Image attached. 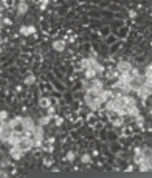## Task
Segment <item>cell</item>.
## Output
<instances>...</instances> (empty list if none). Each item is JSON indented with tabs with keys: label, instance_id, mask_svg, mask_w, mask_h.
Instances as JSON below:
<instances>
[{
	"label": "cell",
	"instance_id": "ba28073f",
	"mask_svg": "<svg viewBox=\"0 0 152 178\" xmlns=\"http://www.w3.org/2000/svg\"><path fill=\"white\" fill-rule=\"evenodd\" d=\"M23 126H25V133L26 135H33V132H34V129H36V124L33 121V118H30V116H23Z\"/></svg>",
	"mask_w": 152,
	"mask_h": 178
},
{
	"label": "cell",
	"instance_id": "2e32d148",
	"mask_svg": "<svg viewBox=\"0 0 152 178\" xmlns=\"http://www.w3.org/2000/svg\"><path fill=\"white\" fill-rule=\"evenodd\" d=\"M20 34L22 36H30V34H34L36 33V26H33V25H30V26H20Z\"/></svg>",
	"mask_w": 152,
	"mask_h": 178
},
{
	"label": "cell",
	"instance_id": "7c38bea8",
	"mask_svg": "<svg viewBox=\"0 0 152 178\" xmlns=\"http://www.w3.org/2000/svg\"><path fill=\"white\" fill-rule=\"evenodd\" d=\"M10 157L12 159H20L22 157H23V152L17 147V146H11V149H10Z\"/></svg>",
	"mask_w": 152,
	"mask_h": 178
},
{
	"label": "cell",
	"instance_id": "d6a6232c",
	"mask_svg": "<svg viewBox=\"0 0 152 178\" xmlns=\"http://www.w3.org/2000/svg\"><path fill=\"white\" fill-rule=\"evenodd\" d=\"M138 74H140V70L138 68H132L131 70V76H138Z\"/></svg>",
	"mask_w": 152,
	"mask_h": 178
},
{
	"label": "cell",
	"instance_id": "9c48e42d",
	"mask_svg": "<svg viewBox=\"0 0 152 178\" xmlns=\"http://www.w3.org/2000/svg\"><path fill=\"white\" fill-rule=\"evenodd\" d=\"M133 68L132 64L129 60H120L117 64V70L120 71V74L121 73H131V70Z\"/></svg>",
	"mask_w": 152,
	"mask_h": 178
},
{
	"label": "cell",
	"instance_id": "4dcf8cb0",
	"mask_svg": "<svg viewBox=\"0 0 152 178\" xmlns=\"http://www.w3.org/2000/svg\"><path fill=\"white\" fill-rule=\"evenodd\" d=\"M62 124H64V119H62L61 116H55V126H57V127H61Z\"/></svg>",
	"mask_w": 152,
	"mask_h": 178
},
{
	"label": "cell",
	"instance_id": "3957f363",
	"mask_svg": "<svg viewBox=\"0 0 152 178\" xmlns=\"http://www.w3.org/2000/svg\"><path fill=\"white\" fill-rule=\"evenodd\" d=\"M12 133H14V130H12V127L6 121L3 124H0V141H2L3 144H8L10 138L12 136Z\"/></svg>",
	"mask_w": 152,
	"mask_h": 178
},
{
	"label": "cell",
	"instance_id": "44dd1931",
	"mask_svg": "<svg viewBox=\"0 0 152 178\" xmlns=\"http://www.w3.org/2000/svg\"><path fill=\"white\" fill-rule=\"evenodd\" d=\"M23 82L26 84V85H33V84L36 82V76H34L33 73H30L28 76H26V78L23 79Z\"/></svg>",
	"mask_w": 152,
	"mask_h": 178
},
{
	"label": "cell",
	"instance_id": "7402d4cb",
	"mask_svg": "<svg viewBox=\"0 0 152 178\" xmlns=\"http://www.w3.org/2000/svg\"><path fill=\"white\" fill-rule=\"evenodd\" d=\"M53 116H50V115H45V116H42L41 119H39V124H42V126H48V124L51 122Z\"/></svg>",
	"mask_w": 152,
	"mask_h": 178
},
{
	"label": "cell",
	"instance_id": "484cf974",
	"mask_svg": "<svg viewBox=\"0 0 152 178\" xmlns=\"http://www.w3.org/2000/svg\"><path fill=\"white\" fill-rule=\"evenodd\" d=\"M123 122H124V121H123V116H118V118L113 119V126H115V127H121Z\"/></svg>",
	"mask_w": 152,
	"mask_h": 178
},
{
	"label": "cell",
	"instance_id": "277c9868",
	"mask_svg": "<svg viewBox=\"0 0 152 178\" xmlns=\"http://www.w3.org/2000/svg\"><path fill=\"white\" fill-rule=\"evenodd\" d=\"M17 147H19L23 153H25V152H30V150L34 147V140H33V136H30V135L22 136L20 141H19V144H17Z\"/></svg>",
	"mask_w": 152,
	"mask_h": 178
},
{
	"label": "cell",
	"instance_id": "6da1fadb",
	"mask_svg": "<svg viewBox=\"0 0 152 178\" xmlns=\"http://www.w3.org/2000/svg\"><path fill=\"white\" fill-rule=\"evenodd\" d=\"M84 102H86V105L90 110H93V112H95V110H99L101 105L104 104L99 96H93L92 93H88V91H86V95H84Z\"/></svg>",
	"mask_w": 152,
	"mask_h": 178
},
{
	"label": "cell",
	"instance_id": "30bf717a",
	"mask_svg": "<svg viewBox=\"0 0 152 178\" xmlns=\"http://www.w3.org/2000/svg\"><path fill=\"white\" fill-rule=\"evenodd\" d=\"M65 45H67V42L64 41V39H56V41H53V43H51L53 50L57 51V53L65 51Z\"/></svg>",
	"mask_w": 152,
	"mask_h": 178
},
{
	"label": "cell",
	"instance_id": "7a4b0ae2",
	"mask_svg": "<svg viewBox=\"0 0 152 178\" xmlns=\"http://www.w3.org/2000/svg\"><path fill=\"white\" fill-rule=\"evenodd\" d=\"M104 90V82L101 81V79H98V78H93L88 81V87L86 88V91L88 93H92L93 96H99V93Z\"/></svg>",
	"mask_w": 152,
	"mask_h": 178
},
{
	"label": "cell",
	"instance_id": "74e56055",
	"mask_svg": "<svg viewBox=\"0 0 152 178\" xmlns=\"http://www.w3.org/2000/svg\"><path fill=\"white\" fill-rule=\"evenodd\" d=\"M19 2H26V0H19Z\"/></svg>",
	"mask_w": 152,
	"mask_h": 178
},
{
	"label": "cell",
	"instance_id": "4316f807",
	"mask_svg": "<svg viewBox=\"0 0 152 178\" xmlns=\"http://www.w3.org/2000/svg\"><path fill=\"white\" fill-rule=\"evenodd\" d=\"M10 158H8V157H3L2 159H0V166H2V167H6V166H10Z\"/></svg>",
	"mask_w": 152,
	"mask_h": 178
},
{
	"label": "cell",
	"instance_id": "5bb4252c",
	"mask_svg": "<svg viewBox=\"0 0 152 178\" xmlns=\"http://www.w3.org/2000/svg\"><path fill=\"white\" fill-rule=\"evenodd\" d=\"M16 11H17V14L19 16H23L28 12V3L26 2H19L17 3V6H16Z\"/></svg>",
	"mask_w": 152,
	"mask_h": 178
},
{
	"label": "cell",
	"instance_id": "9a60e30c",
	"mask_svg": "<svg viewBox=\"0 0 152 178\" xmlns=\"http://www.w3.org/2000/svg\"><path fill=\"white\" fill-rule=\"evenodd\" d=\"M144 78H146V85L152 88V65H147L144 70Z\"/></svg>",
	"mask_w": 152,
	"mask_h": 178
},
{
	"label": "cell",
	"instance_id": "ab89813d",
	"mask_svg": "<svg viewBox=\"0 0 152 178\" xmlns=\"http://www.w3.org/2000/svg\"><path fill=\"white\" fill-rule=\"evenodd\" d=\"M0 25H2V20H0Z\"/></svg>",
	"mask_w": 152,
	"mask_h": 178
},
{
	"label": "cell",
	"instance_id": "ac0fdd59",
	"mask_svg": "<svg viewBox=\"0 0 152 178\" xmlns=\"http://www.w3.org/2000/svg\"><path fill=\"white\" fill-rule=\"evenodd\" d=\"M84 76H86V79H93V78H96L98 76V73H96V70L93 68V67H88V68L84 70Z\"/></svg>",
	"mask_w": 152,
	"mask_h": 178
},
{
	"label": "cell",
	"instance_id": "d6986e66",
	"mask_svg": "<svg viewBox=\"0 0 152 178\" xmlns=\"http://www.w3.org/2000/svg\"><path fill=\"white\" fill-rule=\"evenodd\" d=\"M20 135H19V133H17V132H14V133H12V136L10 138V141H8V144H10V146H17V144H19V141H20Z\"/></svg>",
	"mask_w": 152,
	"mask_h": 178
},
{
	"label": "cell",
	"instance_id": "8d00e7d4",
	"mask_svg": "<svg viewBox=\"0 0 152 178\" xmlns=\"http://www.w3.org/2000/svg\"><path fill=\"white\" fill-rule=\"evenodd\" d=\"M0 177H8V173H5L3 170H0Z\"/></svg>",
	"mask_w": 152,
	"mask_h": 178
},
{
	"label": "cell",
	"instance_id": "8992f818",
	"mask_svg": "<svg viewBox=\"0 0 152 178\" xmlns=\"http://www.w3.org/2000/svg\"><path fill=\"white\" fill-rule=\"evenodd\" d=\"M144 84H146V78L141 76V74H138V76H132L131 81H129V85H131L132 91H135V93L140 90V88L144 85Z\"/></svg>",
	"mask_w": 152,
	"mask_h": 178
},
{
	"label": "cell",
	"instance_id": "cb8c5ba5",
	"mask_svg": "<svg viewBox=\"0 0 152 178\" xmlns=\"http://www.w3.org/2000/svg\"><path fill=\"white\" fill-rule=\"evenodd\" d=\"M81 163H84V164L92 163V157H90V153H82V157H81Z\"/></svg>",
	"mask_w": 152,
	"mask_h": 178
},
{
	"label": "cell",
	"instance_id": "8fae6325",
	"mask_svg": "<svg viewBox=\"0 0 152 178\" xmlns=\"http://www.w3.org/2000/svg\"><path fill=\"white\" fill-rule=\"evenodd\" d=\"M137 95L140 96L143 101H146L147 98H149V95H152V88H151L149 85H146V84H144V85H143V87L140 88V90L137 91Z\"/></svg>",
	"mask_w": 152,
	"mask_h": 178
},
{
	"label": "cell",
	"instance_id": "5b68a950",
	"mask_svg": "<svg viewBox=\"0 0 152 178\" xmlns=\"http://www.w3.org/2000/svg\"><path fill=\"white\" fill-rule=\"evenodd\" d=\"M33 140H34V147H42V142H44V126L42 124H37L33 132Z\"/></svg>",
	"mask_w": 152,
	"mask_h": 178
},
{
	"label": "cell",
	"instance_id": "836d02e7",
	"mask_svg": "<svg viewBox=\"0 0 152 178\" xmlns=\"http://www.w3.org/2000/svg\"><path fill=\"white\" fill-rule=\"evenodd\" d=\"M129 17H131V19H135V17H137V12L133 11V10H131V11H129Z\"/></svg>",
	"mask_w": 152,
	"mask_h": 178
},
{
	"label": "cell",
	"instance_id": "52a82bcc",
	"mask_svg": "<svg viewBox=\"0 0 152 178\" xmlns=\"http://www.w3.org/2000/svg\"><path fill=\"white\" fill-rule=\"evenodd\" d=\"M8 124L12 127V130L20 133V132H25V126H23V116H16L8 121Z\"/></svg>",
	"mask_w": 152,
	"mask_h": 178
},
{
	"label": "cell",
	"instance_id": "d590c367",
	"mask_svg": "<svg viewBox=\"0 0 152 178\" xmlns=\"http://www.w3.org/2000/svg\"><path fill=\"white\" fill-rule=\"evenodd\" d=\"M44 164H45V166H50L51 161H50V159H45V161H44Z\"/></svg>",
	"mask_w": 152,
	"mask_h": 178
},
{
	"label": "cell",
	"instance_id": "d4e9b609",
	"mask_svg": "<svg viewBox=\"0 0 152 178\" xmlns=\"http://www.w3.org/2000/svg\"><path fill=\"white\" fill-rule=\"evenodd\" d=\"M135 122H137V126H143V124H144V116H143V115H137L135 116Z\"/></svg>",
	"mask_w": 152,
	"mask_h": 178
},
{
	"label": "cell",
	"instance_id": "1f68e13d",
	"mask_svg": "<svg viewBox=\"0 0 152 178\" xmlns=\"http://www.w3.org/2000/svg\"><path fill=\"white\" fill-rule=\"evenodd\" d=\"M48 3H50V0H41V10H42V11L48 6Z\"/></svg>",
	"mask_w": 152,
	"mask_h": 178
},
{
	"label": "cell",
	"instance_id": "f1b7e54d",
	"mask_svg": "<svg viewBox=\"0 0 152 178\" xmlns=\"http://www.w3.org/2000/svg\"><path fill=\"white\" fill-rule=\"evenodd\" d=\"M47 115H50V116L55 118V116H56V109H55L53 105H50V107L47 109Z\"/></svg>",
	"mask_w": 152,
	"mask_h": 178
},
{
	"label": "cell",
	"instance_id": "f546056e",
	"mask_svg": "<svg viewBox=\"0 0 152 178\" xmlns=\"http://www.w3.org/2000/svg\"><path fill=\"white\" fill-rule=\"evenodd\" d=\"M8 116H10V113H8L6 110H2V112H0V119H2V121H6Z\"/></svg>",
	"mask_w": 152,
	"mask_h": 178
},
{
	"label": "cell",
	"instance_id": "603a6c76",
	"mask_svg": "<svg viewBox=\"0 0 152 178\" xmlns=\"http://www.w3.org/2000/svg\"><path fill=\"white\" fill-rule=\"evenodd\" d=\"M65 159H67V161H70V163H73L75 159H76V153L73 152V150H68L67 155H65Z\"/></svg>",
	"mask_w": 152,
	"mask_h": 178
},
{
	"label": "cell",
	"instance_id": "e575fe53",
	"mask_svg": "<svg viewBox=\"0 0 152 178\" xmlns=\"http://www.w3.org/2000/svg\"><path fill=\"white\" fill-rule=\"evenodd\" d=\"M3 23H6V25H11V20L8 19V17H5V19H3Z\"/></svg>",
	"mask_w": 152,
	"mask_h": 178
},
{
	"label": "cell",
	"instance_id": "83f0119b",
	"mask_svg": "<svg viewBox=\"0 0 152 178\" xmlns=\"http://www.w3.org/2000/svg\"><path fill=\"white\" fill-rule=\"evenodd\" d=\"M93 68L96 70V73H98V74H102V73H104V67H102V64H99V62H98V64H96L95 67H93Z\"/></svg>",
	"mask_w": 152,
	"mask_h": 178
},
{
	"label": "cell",
	"instance_id": "f35d334b",
	"mask_svg": "<svg viewBox=\"0 0 152 178\" xmlns=\"http://www.w3.org/2000/svg\"><path fill=\"white\" fill-rule=\"evenodd\" d=\"M0 53H2V47H0Z\"/></svg>",
	"mask_w": 152,
	"mask_h": 178
},
{
	"label": "cell",
	"instance_id": "e0dca14e",
	"mask_svg": "<svg viewBox=\"0 0 152 178\" xmlns=\"http://www.w3.org/2000/svg\"><path fill=\"white\" fill-rule=\"evenodd\" d=\"M143 150H144V158H146L147 166H149V169L152 170V147H146Z\"/></svg>",
	"mask_w": 152,
	"mask_h": 178
},
{
	"label": "cell",
	"instance_id": "ffe728a7",
	"mask_svg": "<svg viewBox=\"0 0 152 178\" xmlns=\"http://www.w3.org/2000/svg\"><path fill=\"white\" fill-rule=\"evenodd\" d=\"M39 105H41V109H48L51 105V99L50 98H41L39 99Z\"/></svg>",
	"mask_w": 152,
	"mask_h": 178
},
{
	"label": "cell",
	"instance_id": "4fadbf2b",
	"mask_svg": "<svg viewBox=\"0 0 152 178\" xmlns=\"http://www.w3.org/2000/svg\"><path fill=\"white\" fill-rule=\"evenodd\" d=\"M113 95H115V93L112 91V90H109V88H104V90H102V91L99 93V98H101V101L106 104V102L109 101L110 98H113Z\"/></svg>",
	"mask_w": 152,
	"mask_h": 178
}]
</instances>
